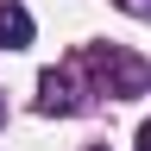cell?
<instances>
[{
    "label": "cell",
    "mask_w": 151,
    "mask_h": 151,
    "mask_svg": "<svg viewBox=\"0 0 151 151\" xmlns=\"http://www.w3.org/2000/svg\"><path fill=\"white\" fill-rule=\"evenodd\" d=\"M82 69L94 76L101 94H113V101H132V94L151 88V63L132 57V50H120V44H88L82 50Z\"/></svg>",
    "instance_id": "obj_1"
},
{
    "label": "cell",
    "mask_w": 151,
    "mask_h": 151,
    "mask_svg": "<svg viewBox=\"0 0 151 151\" xmlns=\"http://www.w3.org/2000/svg\"><path fill=\"white\" fill-rule=\"evenodd\" d=\"M82 94H76V69H44L38 76V113H76Z\"/></svg>",
    "instance_id": "obj_2"
},
{
    "label": "cell",
    "mask_w": 151,
    "mask_h": 151,
    "mask_svg": "<svg viewBox=\"0 0 151 151\" xmlns=\"http://www.w3.org/2000/svg\"><path fill=\"white\" fill-rule=\"evenodd\" d=\"M32 44V13L19 0H0V50H25Z\"/></svg>",
    "instance_id": "obj_3"
},
{
    "label": "cell",
    "mask_w": 151,
    "mask_h": 151,
    "mask_svg": "<svg viewBox=\"0 0 151 151\" xmlns=\"http://www.w3.org/2000/svg\"><path fill=\"white\" fill-rule=\"evenodd\" d=\"M120 13H139V19H151V0H113Z\"/></svg>",
    "instance_id": "obj_4"
},
{
    "label": "cell",
    "mask_w": 151,
    "mask_h": 151,
    "mask_svg": "<svg viewBox=\"0 0 151 151\" xmlns=\"http://www.w3.org/2000/svg\"><path fill=\"white\" fill-rule=\"evenodd\" d=\"M139 151H151V120H145V126H139Z\"/></svg>",
    "instance_id": "obj_5"
},
{
    "label": "cell",
    "mask_w": 151,
    "mask_h": 151,
    "mask_svg": "<svg viewBox=\"0 0 151 151\" xmlns=\"http://www.w3.org/2000/svg\"><path fill=\"white\" fill-rule=\"evenodd\" d=\"M0 126H6V94H0Z\"/></svg>",
    "instance_id": "obj_6"
},
{
    "label": "cell",
    "mask_w": 151,
    "mask_h": 151,
    "mask_svg": "<svg viewBox=\"0 0 151 151\" xmlns=\"http://www.w3.org/2000/svg\"><path fill=\"white\" fill-rule=\"evenodd\" d=\"M88 151H107V145H88Z\"/></svg>",
    "instance_id": "obj_7"
}]
</instances>
